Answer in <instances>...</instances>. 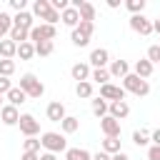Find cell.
<instances>
[{
  "label": "cell",
  "instance_id": "1",
  "mask_svg": "<svg viewBox=\"0 0 160 160\" xmlns=\"http://www.w3.org/2000/svg\"><path fill=\"white\" fill-rule=\"evenodd\" d=\"M40 142H42L45 152H52V155L68 150V140H65L62 132H52V130H50V132H42V135H40Z\"/></svg>",
  "mask_w": 160,
  "mask_h": 160
},
{
  "label": "cell",
  "instance_id": "2",
  "mask_svg": "<svg viewBox=\"0 0 160 160\" xmlns=\"http://www.w3.org/2000/svg\"><path fill=\"white\" fill-rule=\"evenodd\" d=\"M32 15H35V18H40V20H42V22H48V25H55V22L60 20V12H58V10H52L50 0H35V2H32Z\"/></svg>",
  "mask_w": 160,
  "mask_h": 160
},
{
  "label": "cell",
  "instance_id": "3",
  "mask_svg": "<svg viewBox=\"0 0 160 160\" xmlns=\"http://www.w3.org/2000/svg\"><path fill=\"white\" fill-rule=\"evenodd\" d=\"M122 90H125V92H132V95H138V98H145V95L150 92V82L142 80V78H138L135 72H130V75L122 78Z\"/></svg>",
  "mask_w": 160,
  "mask_h": 160
},
{
  "label": "cell",
  "instance_id": "4",
  "mask_svg": "<svg viewBox=\"0 0 160 160\" xmlns=\"http://www.w3.org/2000/svg\"><path fill=\"white\" fill-rule=\"evenodd\" d=\"M20 90H25L28 92V98H42L45 95V85L32 75V72H25V75H20V85H18Z\"/></svg>",
  "mask_w": 160,
  "mask_h": 160
},
{
  "label": "cell",
  "instance_id": "5",
  "mask_svg": "<svg viewBox=\"0 0 160 160\" xmlns=\"http://www.w3.org/2000/svg\"><path fill=\"white\" fill-rule=\"evenodd\" d=\"M18 125H20V132H22L25 138H38V135H40V122H38L35 115H30V112H22Z\"/></svg>",
  "mask_w": 160,
  "mask_h": 160
},
{
  "label": "cell",
  "instance_id": "6",
  "mask_svg": "<svg viewBox=\"0 0 160 160\" xmlns=\"http://www.w3.org/2000/svg\"><path fill=\"white\" fill-rule=\"evenodd\" d=\"M55 25H48V22H40L30 30V42H40V40H55Z\"/></svg>",
  "mask_w": 160,
  "mask_h": 160
},
{
  "label": "cell",
  "instance_id": "7",
  "mask_svg": "<svg viewBox=\"0 0 160 160\" xmlns=\"http://www.w3.org/2000/svg\"><path fill=\"white\" fill-rule=\"evenodd\" d=\"M100 98L108 102H118V100H125V90H122V85L108 82V85H100Z\"/></svg>",
  "mask_w": 160,
  "mask_h": 160
},
{
  "label": "cell",
  "instance_id": "8",
  "mask_svg": "<svg viewBox=\"0 0 160 160\" xmlns=\"http://www.w3.org/2000/svg\"><path fill=\"white\" fill-rule=\"evenodd\" d=\"M130 30L140 32V35H150L152 32V20H148L145 15H130Z\"/></svg>",
  "mask_w": 160,
  "mask_h": 160
},
{
  "label": "cell",
  "instance_id": "9",
  "mask_svg": "<svg viewBox=\"0 0 160 160\" xmlns=\"http://www.w3.org/2000/svg\"><path fill=\"white\" fill-rule=\"evenodd\" d=\"M45 115H48V120H50V122H62V120L68 118V112H65V105H62L60 100H52V102L48 105Z\"/></svg>",
  "mask_w": 160,
  "mask_h": 160
},
{
  "label": "cell",
  "instance_id": "10",
  "mask_svg": "<svg viewBox=\"0 0 160 160\" xmlns=\"http://www.w3.org/2000/svg\"><path fill=\"white\" fill-rule=\"evenodd\" d=\"M20 110L15 108V105H2V110H0V120H2V125H8V128H12V125H18L20 122Z\"/></svg>",
  "mask_w": 160,
  "mask_h": 160
},
{
  "label": "cell",
  "instance_id": "11",
  "mask_svg": "<svg viewBox=\"0 0 160 160\" xmlns=\"http://www.w3.org/2000/svg\"><path fill=\"white\" fill-rule=\"evenodd\" d=\"M90 65H92V70L108 68V65H110V52H108L105 48H95V50L90 52Z\"/></svg>",
  "mask_w": 160,
  "mask_h": 160
},
{
  "label": "cell",
  "instance_id": "12",
  "mask_svg": "<svg viewBox=\"0 0 160 160\" xmlns=\"http://www.w3.org/2000/svg\"><path fill=\"white\" fill-rule=\"evenodd\" d=\"M100 130L105 132V138H120V130L122 128H120V120H115V118L108 115V118L100 120Z\"/></svg>",
  "mask_w": 160,
  "mask_h": 160
},
{
  "label": "cell",
  "instance_id": "13",
  "mask_svg": "<svg viewBox=\"0 0 160 160\" xmlns=\"http://www.w3.org/2000/svg\"><path fill=\"white\" fill-rule=\"evenodd\" d=\"M12 25H15V28H22V30H32V28H35V15L28 12V10L15 12V15H12Z\"/></svg>",
  "mask_w": 160,
  "mask_h": 160
},
{
  "label": "cell",
  "instance_id": "14",
  "mask_svg": "<svg viewBox=\"0 0 160 160\" xmlns=\"http://www.w3.org/2000/svg\"><path fill=\"white\" fill-rule=\"evenodd\" d=\"M70 75H72V80H78V82H85V80H90V75H92V70H90V62H75V65L70 68Z\"/></svg>",
  "mask_w": 160,
  "mask_h": 160
},
{
  "label": "cell",
  "instance_id": "15",
  "mask_svg": "<svg viewBox=\"0 0 160 160\" xmlns=\"http://www.w3.org/2000/svg\"><path fill=\"white\" fill-rule=\"evenodd\" d=\"M108 70H110V78H125V75H130V65H128V60H110V65H108Z\"/></svg>",
  "mask_w": 160,
  "mask_h": 160
},
{
  "label": "cell",
  "instance_id": "16",
  "mask_svg": "<svg viewBox=\"0 0 160 160\" xmlns=\"http://www.w3.org/2000/svg\"><path fill=\"white\" fill-rule=\"evenodd\" d=\"M152 62L148 60V58H140V60H135V65H132V72L138 75V78H142V80H148L150 75H152Z\"/></svg>",
  "mask_w": 160,
  "mask_h": 160
},
{
  "label": "cell",
  "instance_id": "17",
  "mask_svg": "<svg viewBox=\"0 0 160 160\" xmlns=\"http://www.w3.org/2000/svg\"><path fill=\"white\" fill-rule=\"evenodd\" d=\"M110 118H115V120H125L128 115H130V105L125 102V100H118V102H110V112H108Z\"/></svg>",
  "mask_w": 160,
  "mask_h": 160
},
{
  "label": "cell",
  "instance_id": "18",
  "mask_svg": "<svg viewBox=\"0 0 160 160\" xmlns=\"http://www.w3.org/2000/svg\"><path fill=\"white\" fill-rule=\"evenodd\" d=\"M60 20H62V25H68V28H72V30H75V28L80 25V12L70 5L68 10H62V12H60Z\"/></svg>",
  "mask_w": 160,
  "mask_h": 160
},
{
  "label": "cell",
  "instance_id": "19",
  "mask_svg": "<svg viewBox=\"0 0 160 160\" xmlns=\"http://www.w3.org/2000/svg\"><path fill=\"white\" fill-rule=\"evenodd\" d=\"M15 55H18V42H12L10 38L0 40V58L2 60H12Z\"/></svg>",
  "mask_w": 160,
  "mask_h": 160
},
{
  "label": "cell",
  "instance_id": "20",
  "mask_svg": "<svg viewBox=\"0 0 160 160\" xmlns=\"http://www.w3.org/2000/svg\"><path fill=\"white\" fill-rule=\"evenodd\" d=\"M5 98H8V105H15V108H20L22 102H28V92L20 90V88H12Z\"/></svg>",
  "mask_w": 160,
  "mask_h": 160
},
{
  "label": "cell",
  "instance_id": "21",
  "mask_svg": "<svg viewBox=\"0 0 160 160\" xmlns=\"http://www.w3.org/2000/svg\"><path fill=\"white\" fill-rule=\"evenodd\" d=\"M108 112H110V102L102 100V98H95L92 100V115L102 120V118H108Z\"/></svg>",
  "mask_w": 160,
  "mask_h": 160
},
{
  "label": "cell",
  "instance_id": "22",
  "mask_svg": "<svg viewBox=\"0 0 160 160\" xmlns=\"http://www.w3.org/2000/svg\"><path fill=\"white\" fill-rule=\"evenodd\" d=\"M78 128H80V118H75V115H68V118L60 122L62 135H72V132H78Z\"/></svg>",
  "mask_w": 160,
  "mask_h": 160
},
{
  "label": "cell",
  "instance_id": "23",
  "mask_svg": "<svg viewBox=\"0 0 160 160\" xmlns=\"http://www.w3.org/2000/svg\"><path fill=\"white\" fill-rule=\"evenodd\" d=\"M100 150L108 152V155H118V152H122V150H120V138H105V140L100 142Z\"/></svg>",
  "mask_w": 160,
  "mask_h": 160
},
{
  "label": "cell",
  "instance_id": "24",
  "mask_svg": "<svg viewBox=\"0 0 160 160\" xmlns=\"http://www.w3.org/2000/svg\"><path fill=\"white\" fill-rule=\"evenodd\" d=\"M78 12H80V20H85V22H92L95 20V5L92 2H80L78 5Z\"/></svg>",
  "mask_w": 160,
  "mask_h": 160
},
{
  "label": "cell",
  "instance_id": "25",
  "mask_svg": "<svg viewBox=\"0 0 160 160\" xmlns=\"http://www.w3.org/2000/svg\"><path fill=\"white\" fill-rule=\"evenodd\" d=\"M65 160H92V155L85 148H68L65 150Z\"/></svg>",
  "mask_w": 160,
  "mask_h": 160
},
{
  "label": "cell",
  "instance_id": "26",
  "mask_svg": "<svg viewBox=\"0 0 160 160\" xmlns=\"http://www.w3.org/2000/svg\"><path fill=\"white\" fill-rule=\"evenodd\" d=\"M8 38H10L12 42L22 45V42H30V30H22V28H15V25H12V30H10Z\"/></svg>",
  "mask_w": 160,
  "mask_h": 160
},
{
  "label": "cell",
  "instance_id": "27",
  "mask_svg": "<svg viewBox=\"0 0 160 160\" xmlns=\"http://www.w3.org/2000/svg\"><path fill=\"white\" fill-rule=\"evenodd\" d=\"M32 45H35V55H40V58H48L55 50V42L52 40H40V42H32Z\"/></svg>",
  "mask_w": 160,
  "mask_h": 160
},
{
  "label": "cell",
  "instance_id": "28",
  "mask_svg": "<svg viewBox=\"0 0 160 160\" xmlns=\"http://www.w3.org/2000/svg\"><path fill=\"white\" fill-rule=\"evenodd\" d=\"M90 80L98 82V85H108V82H110V70H108V68H98V70H92Z\"/></svg>",
  "mask_w": 160,
  "mask_h": 160
},
{
  "label": "cell",
  "instance_id": "29",
  "mask_svg": "<svg viewBox=\"0 0 160 160\" xmlns=\"http://www.w3.org/2000/svg\"><path fill=\"white\" fill-rule=\"evenodd\" d=\"M12 30V15L0 12V40H5V35H10Z\"/></svg>",
  "mask_w": 160,
  "mask_h": 160
},
{
  "label": "cell",
  "instance_id": "30",
  "mask_svg": "<svg viewBox=\"0 0 160 160\" xmlns=\"http://www.w3.org/2000/svg\"><path fill=\"white\" fill-rule=\"evenodd\" d=\"M75 95H78V98H82V100L92 98V82H90V80H85V82H78V85H75Z\"/></svg>",
  "mask_w": 160,
  "mask_h": 160
},
{
  "label": "cell",
  "instance_id": "31",
  "mask_svg": "<svg viewBox=\"0 0 160 160\" xmlns=\"http://www.w3.org/2000/svg\"><path fill=\"white\" fill-rule=\"evenodd\" d=\"M70 40H72V45H75V48H85V45L90 42V35H85V32H80V30L75 28V30L70 32Z\"/></svg>",
  "mask_w": 160,
  "mask_h": 160
},
{
  "label": "cell",
  "instance_id": "32",
  "mask_svg": "<svg viewBox=\"0 0 160 160\" xmlns=\"http://www.w3.org/2000/svg\"><path fill=\"white\" fill-rule=\"evenodd\" d=\"M132 142H135L138 148H148V145H150V132H148V130H135V132H132Z\"/></svg>",
  "mask_w": 160,
  "mask_h": 160
},
{
  "label": "cell",
  "instance_id": "33",
  "mask_svg": "<svg viewBox=\"0 0 160 160\" xmlns=\"http://www.w3.org/2000/svg\"><path fill=\"white\" fill-rule=\"evenodd\" d=\"M40 148H42L40 138H25L22 140V152H40Z\"/></svg>",
  "mask_w": 160,
  "mask_h": 160
},
{
  "label": "cell",
  "instance_id": "34",
  "mask_svg": "<svg viewBox=\"0 0 160 160\" xmlns=\"http://www.w3.org/2000/svg\"><path fill=\"white\" fill-rule=\"evenodd\" d=\"M35 55V45L32 42H22V45H18V58L20 60H30Z\"/></svg>",
  "mask_w": 160,
  "mask_h": 160
},
{
  "label": "cell",
  "instance_id": "35",
  "mask_svg": "<svg viewBox=\"0 0 160 160\" xmlns=\"http://www.w3.org/2000/svg\"><path fill=\"white\" fill-rule=\"evenodd\" d=\"M125 8H128L132 15H142V10H145V0H128Z\"/></svg>",
  "mask_w": 160,
  "mask_h": 160
},
{
  "label": "cell",
  "instance_id": "36",
  "mask_svg": "<svg viewBox=\"0 0 160 160\" xmlns=\"http://www.w3.org/2000/svg\"><path fill=\"white\" fill-rule=\"evenodd\" d=\"M15 72V60H2L0 58V75L2 78H10Z\"/></svg>",
  "mask_w": 160,
  "mask_h": 160
},
{
  "label": "cell",
  "instance_id": "37",
  "mask_svg": "<svg viewBox=\"0 0 160 160\" xmlns=\"http://www.w3.org/2000/svg\"><path fill=\"white\" fill-rule=\"evenodd\" d=\"M148 60L155 65V62H160V45H150L148 48Z\"/></svg>",
  "mask_w": 160,
  "mask_h": 160
},
{
  "label": "cell",
  "instance_id": "38",
  "mask_svg": "<svg viewBox=\"0 0 160 160\" xmlns=\"http://www.w3.org/2000/svg\"><path fill=\"white\" fill-rule=\"evenodd\" d=\"M78 30L92 38V32H95V22H85V20H80V25H78Z\"/></svg>",
  "mask_w": 160,
  "mask_h": 160
},
{
  "label": "cell",
  "instance_id": "39",
  "mask_svg": "<svg viewBox=\"0 0 160 160\" xmlns=\"http://www.w3.org/2000/svg\"><path fill=\"white\" fill-rule=\"evenodd\" d=\"M12 90V82H10V78H2L0 75V95H8Z\"/></svg>",
  "mask_w": 160,
  "mask_h": 160
},
{
  "label": "cell",
  "instance_id": "40",
  "mask_svg": "<svg viewBox=\"0 0 160 160\" xmlns=\"http://www.w3.org/2000/svg\"><path fill=\"white\" fill-rule=\"evenodd\" d=\"M10 8H12L15 12H22V10L28 8V0H10Z\"/></svg>",
  "mask_w": 160,
  "mask_h": 160
},
{
  "label": "cell",
  "instance_id": "41",
  "mask_svg": "<svg viewBox=\"0 0 160 160\" xmlns=\"http://www.w3.org/2000/svg\"><path fill=\"white\" fill-rule=\"evenodd\" d=\"M148 160H160V145H150L148 148Z\"/></svg>",
  "mask_w": 160,
  "mask_h": 160
},
{
  "label": "cell",
  "instance_id": "42",
  "mask_svg": "<svg viewBox=\"0 0 160 160\" xmlns=\"http://www.w3.org/2000/svg\"><path fill=\"white\" fill-rule=\"evenodd\" d=\"M150 142H152V145H160V128H155V130L150 132Z\"/></svg>",
  "mask_w": 160,
  "mask_h": 160
},
{
  "label": "cell",
  "instance_id": "43",
  "mask_svg": "<svg viewBox=\"0 0 160 160\" xmlns=\"http://www.w3.org/2000/svg\"><path fill=\"white\" fill-rule=\"evenodd\" d=\"M20 160H40V152H22Z\"/></svg>",
  "mask_w": 160,
  "mask_h": 160
},
{
  "label": "cell",
  "instance_id": "44",
  "mask_svg": "<svg viewBox=\"0 0 160 160\" xmlns=\"http://www.w3.org/2000/svg\"><path fill=\"white\" fill-rule=\"evenodd\" d=\"M112 155H108V152H102V150H98L95 155H92V160H110Z\"/></svg>",
  "mask_w": 160,
  "mask_h": 160
},
{
  "label": "cell",
  "instance_id": "45",
  "mask_svg": "<svg viewBox=\"0 0 160 160\" xmlns=\"http://www.w3.org/2000/svg\"><path fill=\"white\" fill-rule=\"evenodd\" d=\"M40 160H58V155H52V152H40Z\"/></svg>",
  "mask_w": 160,
  "mask_h": 160
},
{
  "label": "cell",
  "instance_id": "46",
  "mask_svg": "<svg viewBox=\"0 0 160 160\" xmlns=\"http://www.w3.org/2000/svg\"><path fill=\"white\" fill-rule=\"evenodd\" d=\"M110 160H130V155H128V152H118V155H112Z\"/></svg>",
  "mask_w": 160,
  "mask_h": 160
},
{
  "label": "cell",
  "instance_id": "47",
  "mask_svg": "<svg viewBox=\"0 0 160 160\" xmlns=\"http://www.w3.org/2000/svg\"><path fill=\"white\" fill-rule=\"evenodd\" d=\"M152 32H158V35H160V18H158V20H152Z\"/></svg>",
  "mask_w": 160,
  "mask_h": 160
},
{
  "label": "cell",
  "instance_id": "48",
  "mask_svg": "<svg viewBox=\"0 0 160 160\" xmlns=\"http://www.w3.org/2000/svg\"><path fill=\"white\" fill-rule=\"evenodd\" d=\"M108 8H112V10L120 8V0H108Z\"/></svg>",
  "mask_w": 160,
  "mask_h": 160
},
{
  "label": "cell",
  "instance_id": "49",
  "mask_svg": "<svg viewBox=\"0 0 160 160\" xmlns=\"http://www.w3.org/2000/svg\"><path fill=\"white\" fill-rule=\"evenodd\" d=\"M0 110H2V95H0Z\"/></svg>",
  "mask_w": 160,
  "mask_h": 160
},
{
  "label": "cell",
  "instance_id": "50",
  "mask_svg": "<svg viewBox=\"0 0 160 160\" xmlns=\"http://www.w3.org/2000/svg\"><path fill=\"white\" fill-rule=\"evenodd\" d=\"M158 45H160V42H158Z\"/></svg>",
  "mask_w": 160,
  "mask_h": 160
}]
</instances>
